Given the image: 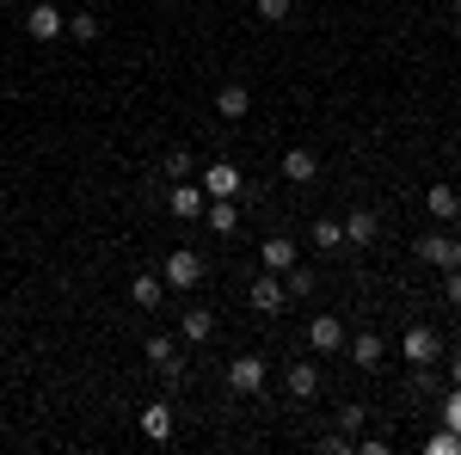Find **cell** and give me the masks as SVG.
Instances as JSON below:
<instances>
[{
    "label": "cell",
    "instance_id": "2",
    "mask_svg": "<svg viewBox=\"0 0 461 455\" xmlns=\"http://www.w3.org/2000/svg\"><path fill=\"white\" fill-rule=\"evenodd\" d=\"M160 278H167V289H197V278H203V259H197L191 246H178L173 259L160 265Z\"/></svg>",
    "mask_w": 461,
    "mask_h": 455
},
{
    "label": "cell",
    "instance_id": "32",
    "mask_svg": "<svg viewBox=\"0 0 461 455\" xmlns=\"http://www.w3.org/2000/svg\"><path fill=\"white\" fill-rule=\"evenodd\" d=\"M456 19H461V0H456Z\"/></svg>",
    "mask_w": 461,
    "mask_h": 455
},
{
    "label": "cell",
    "instance_id": "5",
    "mask_svg": "<svg viewBox=\"0 0 461 455\" xmlns=\"http://www.w3.org/2000/svg\"><path fill=\"white\" fill-rule=\"evenodd\" d=\"M247 302L258 308V314H277L289 296H284V278L277 271H265V278H252V289H247Z\"/></svg>",
    "mask_w": 461,
    "mask_h": 455
},
{
    "label": "cell",
    "instance_id": "31",
    "mask_svg": "<svg viewBox=\"0 0 461 455\" xmlns=\"http://www.w3.org/2000/svg\"><path fill=\"white\" fill-rule=\"evenodd\" d=\"M0 6H19V0H0Z\"/></svg>",
    "mask_w": 461,
    "mask_h": 455
},
{
    "label": "cell",
    "instance_id": "12",
    "mask_svg": "<svg viewBox=\"0 0 461 455\" xmlns=\"http://www.w3.org/2000/svg\"><path fill=\"white\" fill-rule=\"evenodd\" d=\"M382 357H388L382 332H357V339H351V363H357V369H382Z\"/></svg>",
    "mask_w": 461,
    "mask_h": 455
},
{
    "label": "cell",
    "instance_id": "16",
    "mask_svg": "<svg viewBox=\"0 0 461 455\" xmlns=\"http://www.w3.org/2000/svg\"><path fill=\"white\" fill-rule=\"evenodd\" d=\"M314 173H320L314 148H289V154H284V178H289V185H308Z\"/></svg>",
    "mask_w": 461,
    "mask_h": 455
},
{
    "label": "cell",
    "instance_id": "7",
    "mask_svg": "<svg viewBox=\"0 0 461 455\" xmlns=\"http://www.w3.org/2000/svg\"><path fill=\"white\" fill-rule=\"evenodd\" d=\"M228 387L234 394H258L265 387V357H234L228 363Z\"/></svg>",
    "mask_w": 461,
    "mask_h": 455
},
{
    "label": "cell",
    "instance_id": "27",
    "mask_svg": "<svg viewBox=\"0 0 461 455\" xmlns=\"http://www.w3.org/2000/svg\"><path fill=\"white\" fill-rule=\"evenodd\" d=\"M357 431H363V406H345L339 413V437H357Z\"/></svg>",
    "mask_w": 461,
    "mask_h": 455
},
{
    "label": "cell",
    "instance_id": "29",
    "mask_svg": "<svg viewBox=\"0 0 461 455\" xmlns=\"http://www.w3.org/2000/svg\"><path fill=\"white\" fill-rule=\"evenodd\" d=\"M443 424L461 431V387H456V394H443Z\"/></svg>",
    "mask_w": 461,
    "mask_h": 455
},
{
    "label": "cell",
    "instance_id": "1",
    "mask_svg": "<svg viewBox=\"0 0 461 455\" xmlns=\"http://www.w3.org/2000/svg\"><path fill=\"white\" fill-rule=\"evenodd\" d=\"M400 357H406L412 369H430V363L443 357V339H437V326H412V332L400 339Z\"/></svg>",
    "mask_w": 461,
    "mask_h": 455
},
{
    "label": "cell",
    "instance_id": "10",
    "mask_svg": "<svg viewBox=\"0 0 461 455\" xmlns=\"http://www.w3.org/2000/svg\"><path fill=\"white\" fill-rule=\"evenodd\" d=\"M308 345H314V350H345V320H339V314H320L314 326H308Z\"/></svg>",
    "mask_w": 461,
    "mask_h": 455
},
{
    "label": "cell",
    "instance_id": "18",
    "mask_svg": "<svg viewBox=\"0 0 461 455\" xmlns=\"http://www.w3.org/2000/svg\"><path fill=\"white\" fill-rule=\"evenodd\" d=\"M178 332H185L191 345H203V339H210V332H215V320L203 314V308H185V314H178Z\"/></svg>",
    "mask_w": 461,
    "mask_h": 455
},
{
    "label": "cell",
    "instance_id": "11",
    "mask_svg": "<svg viewBox=\"0 0 461 455\" xmlns=\"http://www.w3.org/2000/svg\"><path fill=\"white\" fill-rule=\"evenodd\" d=\"M142 437L148 443H173V406H167V400H154L142 413Z\"/></svg>",
    "mask_w": 461,
    "mask_h": 455
},
{
    "label": "cell",
    "instance_id": "8",
    "mask_svg": "<svg viewBox=\"0 0 461 455\" xmlns=\"http://www.w3.org/2000/svg\"><path fill=\"white\" fill-rule=\"evenodd\" d=\"M203 204H210V197H203V185H191V178H178V185H173V215H178V222H197Z\"/></svg>",
    "mask_w": 461,
    "mask_h": 455
},
{
    "label": "cell",
    "instance_id": "4",
    "mask_svg": "<svg viewBox=\"0 0 461 455\" xmlns=\"http://www.w3.org/2000/svg\"><path fill=\"white\" fill-rule=\"evenodd\" d=\"M419 259L437 265V271H456L461 265V241L456 234H425V241H419Z\"/></svg>",
    "mask_w": 461,
    "mask_h": 455
},
{
    "label": "cell",
    "instance_id": "22",
    "mask_svg": "<svg viewBox=\"0 0 461 455\" xmlns=\"http://www.w3.org/2000/svg\"><path fill=\"white\" fill-rule=\"evenodd\" d=\"M284 296H295V302H302V296H314V271L289 265V271H284Z\"/></svg>",
    "mask_w": 461,
    "mask_h": 455
},
{
    "label": "cell",
    "instance_id": "23",
    "mask_svg": "<svg viewBox=\"0 0 461 455\" xmlns=\"http://www.w3.org/2000/svg\"><path fill=\"white\" fill-rule=\"evenodd\" d=\"M160 173L173 178V185H178V178H197V160H191V154H185V148H173V154H167V167H160Z\"/></svg>",
    "mask_w": 461,
    "mask_h": 455
},
{
    "label": "cell",
    "instance_id": "28",
    "mask_svg": "<svg viewBox=\"0 0 461 455\" xmlns=\"http://www.w3.org/2000/svg\"><path fill=\"white\" fill-rule=\"evenodd\" d=\"M443 302L461 308V265H456V271H443Z\"/></svg>",
    "mask_w": 461,
    "mask_h": 455
},
{
    "label": "cell",
    "instance_id": "15",
    "mask_svg": "<svg viewBox=\"0 0 461 455\" xmlns=\"http://www.w3.org/2000/svg\"><path fill=\"white\" fill-rule=\"evenodd\" d=\"M375 234H382V215H375V210H351V215H345V241H351V246H369Z\"/></svg>",
    "mask_w": 461,
    "mask_h": 455
},
{
    "label": "cell",
    "instance_id": "9",
    "mask_svg": "<svg viewBox=\"0 0 461 455\" xmlns=\"http://www.w3.org/2000/svg\"><path fill=\"white\" fill-rule=\"evenodd\" d=\"M258 265H265V271H277V278H284L289 265H295V241H289V234H271V241L258 246Z\"/></svg>",
    "mask_w": 461,
    "mask_h": 455
},
{
    "label": "cell",
    "instance_id": "24",
    "mask_svg": "<svg viewBox=\"0 0 461 455\" xmlns=\"http://www.w3.org/2000/svg\"><path fill=\"white\" fill-rule=\"evenodd\" d=\"M68 32L80 43H99V13H68Z\"/></svg>",
    "mask_w": 461,
    "mask_h": 455
},
{
    "label": "cell",
    "instance_id": "19",
    "mask_svg": "<svg viewBox=\"0 0 461 455\" xmlns=\"http://www.w3.org/2000/svg\"><path fill=\"white\" fill-rule=\"evenodd\" d=\"M130 296H136L142 308H160V296H167V278H154V271H142V278L130 283Z\"/></svg>",
    "mask_w": 461,
    "mask_h": 455
},
{
    "label": "cell",
    "instance_id": "3",
    "mask_svg": "<svg viewBox=\"0 0 461 455\" xmlns=\"http://www.w3.org/2000/svg\"><path fill=\"white\" fill-rule=\"evenodd\" d=\"M240 191L252 197V185L240 178V167H228V160H215V167H203V197H240Z\"/></svg>",
    "mask_w": 461,
    "mask_h": 455
},
{
    "label": "cell",
    "instance_id": "14",
    "mask_svg": "<svg viewBox=\"0 0 461 455\" xmlns=\"http://www.w3.org/2000/svg\"><path fill=\"white\" fill-rule=\"evenodd\" d=\"M284 387H289V400H314V394H320V369H314V363H289Z\"/></svg>",
    "mask_w": 461,
    "mask_h": 455
},
{
    "label": "cell",
    "instance_id": "21",
    "mask_svg": "<svg viewBox=\"0 0 461 455\" xmlns=\"http://www.w3.org/2000/svg\"><path fill=\"white\" fill-rule=\"evenodd\" d=\"M314 246L320 252H339L345 246V222H314Z\"/></svg>",
    "mask_w": 461,
    "mask_h": 455
},
{
    "label": "cell",
    "instance_id": "26",
    "mask_svg": "<svg viewBox=\"0 0 461 455\" xmlns=\"http://www.w3.org/2000/svg\"><path fill=\"white\" fill-rule=\"evenodd\" d=\"M289 13H295V0H258V19L265 25H284Z\"/></svg>",
    "mask_w": 461,
    "mask_h": 455
},
{
    "label": "cell",
    "instance_id": "6",
    "mask_svg": "<svg viewBox=\"0 0 461 455\" xmlns=\"http://www.w3.org/2000/svg\"><path fill=\"white\" fill-rule=\"evenodd\" d=\"M25 32H32L37 43H50V37H62V32H68V13H56V6L43 0V6H32V13H25Z\"/></svg>",
    "mask_w": 461,
    "mask_h": 455
},
{
    "label": "cell",
    "instance_id": "20",
    "mask_svg": "<svg viewBox=\"0 0 461 455\" xmlns=\"http://www.w3.org/2000/svg\"><path fill=\"white\" fill-rule=\"evenodd\" d=\"M425 210H430V215H443V222H449V215L461 210V197H456V191H449V185H430V191H425Z\"/></svg>",
    "mask_w": 461,
    "mask_h": 455
},
{
    "label": "cell",
    "instance_id": "13",
    "mask_svg": "<svg viewBox=\"0 0 461 455\" xmlns=\"http://www.w3.org/2000/svg\"><path fill=\"white\" fill-rule=\"evenodd\" d=\"M203 222H210L215 234H234V228H240V204H234V197H210V204H203Z\"/></svg>",
    "mask_w": 461,
    "mask_h": 455
},
{
    "label": "cell",
    "instance_id": "17",
    "mask_svg": "<svg viewBox=\"0 0 461 455\" xmlns=\"http://www.w3.org/2000/svg\"><path fill=\"white\" fill-rule=\"evenodd\" d=\"M215 111H221V117H247V111H252V93L240 86V80H228V86L215 93Z\"/></svg>",
    "mask_w": 461,
    "mask_h": 455
},
{
    "label": "cell",
    "instance_id": "25",
    "mask_svg": "<svg viewBox=\"0 0 461 455\" xmlns=\"http://www.w3.org/2000/svg\"><path fill=\"white\" fill-rule=\"evenodd\" d=\"M425 450H430V455H461V431H449V424H443V431L430 437Z\"/></svg>",
    "mask_w": 461,
    "mask_h": 455
},
{
    "label": "cell",
    "instance_id": "30",
    "mask_svg": "<svg viewBox=\"0 0 461 455\" xmlns=\"http://www.w3.org/2000/svg\"><path fill=\"white\" fill-rule=\"evenodd\" d=\"M449 382L461 387V350H456V357H449Z\"/></svg>",
    "mask_w": 461,
    "mask_h": 455
}]
</instances>
